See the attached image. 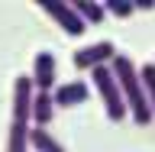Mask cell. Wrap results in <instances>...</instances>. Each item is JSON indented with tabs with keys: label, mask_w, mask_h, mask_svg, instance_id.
<instances>
[{
	"label": "cell",
	"mask_w": 155,
	"mask_h": 152,
	"mask_svg": "<svg viewBox=\"0 0 155 152\" xmlns=\"http://www.w3.org/2000/svg\"><path fill=\"white\" fill-rule=\"evenodd\" d=\"M110 75L116 78L120 84V94H123V104H126V117H133L139 126L152 123V110H149V100H145V91H142V81H139V68L129 55L116 52L113 62H110Z\"/></svg>",
	"instance_id": "cell-1"
},
{
	"label": "cell",
	"mask_w": 155,
	"mask_h": 152,
	"mask_svg": "<svg viewBox=\"0 0 155 152\" xmlns=\"http://www.w3.org/2000/svg\"><path fill=\"white\" fill-rule=\"evenodd\" d=\"M91 84H94V91L100 94V104H104V110H107V120L123 123L126 120V104H123L120 84H116V78L110 75V68H94V71H91Z\"/></svg>",
	"instance_id": "cell-2"
},
{
	"label": "cell",
	"mask_w": 155,
	"mask_h": 152,
	"mask_svg": "<svg viewBox=\"0 0 155 152\" xmlns=\"http://www.w3.org/2000/svg\"><path fill=\"white\" fill-rule=\"evenodd\" d=\"M113 55H116V46L107 42V39H100V42L81 46L74 55H71V62H74V68H81V71H94V68H107L113 62Z\"/></svg>",
	"instance_id": "cell-3"
},
{
	"label": "cell",
	"mask_w": 155,
	"mask_h": 152,
	"mask_svg": "<svg viewBox=\"0 0 155 152\" xmlns=\"http://www.w3.org/2000/svg\"><path fill=\"white\" fill-rule=\"evenodd\" d=\"M39 10H42V13H48V16L55 19L58 26L65 29L68 36H84V23H81V16H78L74 13V7H71V3H65V0H39Z\"/></svg>",
	"instance_id": "cell-4"
},
{
	"label": "cell",
	"mask_w": 155,
	"mask_h": 152,
	"mask_svg": "<svg viewBox=\"0 0 155 152\" xmlns=\"http://www.w3.org/2000/svg\"><path fill=\"white\" fill-rule=\"evenodd\" d=\"M32 91H42V94H52L58 84V65H55V55L52 52H36L32 58Z\"/></svg>",
	"instance_id": "cell-5"
},
{
	"label": "cell",
	"mask_w": 155,
	"mask_h": 152,
	"mask_svg": "<svg viewBox=\"0 0 155 152\" xmlns=\"http://www.w3.org/2000/svg\"><path fill=\"white\" fill-rule=\"evenodd\" d=\"M87 97H91V84H87V81H65V84H58L55 91H52V104L71 110V107L84 104Z\"/></svg>",
	"instance_id": "cell-6"
},
{
	"label": "cell",
	"mask_w": 155,
	"mask_h": 152,
	"mask_svg": "<svg viewBox=\"0 0 155 152\" xmlns=\"http://www.w3.org/2000/svg\"><path fill=\"white\" fill-rule=\"evenodd\" d=\"M52 117H55L52 94H42V91H36V94H32V107H29V126L45 130V126L52 123Z\"/></svg>",
	"instance_id": "cell-7"
},
{
	"label": "cell",
	"mask_w": 155,
	"mask_h": 152,
	"mask_svg": "<svg viewBox=\"0 0 155 152\" xmlns=\"http://www.w3.org/2000/svg\"><path fill=\"white\" fill-rule=\"evenodd\" d=\"M7 152H29V120L26 117H10Z\"/></svg>",
	"instance_id": "cell-8"
},
{
	"label": "cell",
	"mask_w": 155,
	"mask_h": 152,
	"mask_svg": "<svg viewBox=\"0 0 155 152\" xmlns=\"http://www.w3.org/2000/svg\"><path fill=\"white\" fill-rule=\"evenodd\" d=\"M29 149H32V152H65V146L58 143L48 130H36V126H29Z\"/></svg>",
	"instance_id": "cell-9"
},
{
	"label": "cell",
	"mask_w": 155,
	"mask_h": 152,
	"mask_svg": "<svg viewBox=\"0 0 155 152\" xmlns=\"http://www.w3.org/2000/svg\"><path fill=\"white\" fill-rule=\"evenodd\" d=\"M74 7V13L81 16V23H104V16H107V10H104V3H94V0H78V3H71Z\"/></svg>",
	"instance_id": "cell-10"
},
{
	"label": "cell",
	"mask_w": 155,
	"mask_h": 152,
	"mask_svg": "<svg viewBox=\"0 0 155 152\" xmlns=\"http://www.w3.org/2000/svg\"><path fill=\"white\" fill-rule=\"evenodd\" d=\"M139 81H142L145 100H149V110H152V120H155V62L139 68Z\"/></svg>",
	"instance_id": "cell-11"
},
{
	"label": "cell",
	"mask_w": 155,
	"mask_h": 152,
	"mask_svg": "<svg viewBox=\"0 0 155 152\" xmlns=\"http://www.w3.org/2000/svg\"><path fill=\"white\" fill-rule=\"evenodd\" d=\"M104 10H107V13H113V16H120V19H126V16H133V13H136L133 0H110V3H104Z\"/></svg>",
	"instance_id": "cell-12"
},
{
	"label": "cell",
	"mask_w": 155,
	"mask_h": 152,
	"mask_svg": "<svg viewBox=\"0 0 155 152\" xmlns=\"http://www.w3.org/2000/svg\"><path fill=\"white\" fill-rule=\"evenodd\" d=\"M133 7L136 10H155V0H136Z\"/></svg>",
	"instance_id": "cell-13"
}]
</instances>
